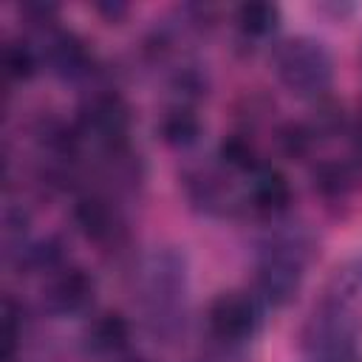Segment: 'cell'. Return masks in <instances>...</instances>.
<instances>
[{
    "label": "cell",
    "mask_w": 362,
    "mask_h": 362,
    "mask_svg": "<svg viewBox=\"0 0 362 362\" xmlns=\"http://www.w3.org/2000/svg\"><path fill=\"white\" fill-rule=\"evenodd\" d=\"M133 300L141 314L144 331L173 345L189 325V257L181 246H153L136 257L130 272Z\"/></svg>",
    "instance_id": "cell-1"
},
{
    "label": "cell",
    "mask_w": 362,
    "mask_h": 362,
    "mask_svg": "<svg viewBox=\"0 0 362 362\" xmlns=\"http://www.w3.org/2000/svg\"><path fill=\"white\" fill-rule=\"evenodd\" d=\"M320 255L317 232L303 221H272L257 243L255 288L252 294L266 308H286L297 300L305 269Z\"/></svg>",
    "instance_id": "cell-2"
},
{
    "label": "cell",
    "mask_w": 362,
    "mask_h": 362,
    "mask_svg": "<svg viewBox=\"0 0 362 362\" xmlns=\"http://www.w3.org/2000/svg\"><path fill=\"white\" fill-rule=\"evenodd\" d=\"M272 71L291 96L317 102L331 90L334 54L311 34L286 37L272 48Z\"/></svg>",
    "instance_id": "cell-3"
},
{
    "label": "cell",
    "mask_w": 362,
    "mask_h": 362,
    "mask_svg": "<svg viewBox=\"0 0 362 362\" xmlns=\"http://www.w3.org/2000/svg\"><path fill=\"white\" fill-rule=\"evenodd\" d=\"M133 107L113 88H90L74 113V130L85 150L105 153L122 144H130Z\"/></svg>",
    "instance_id": "cell-4"
},
{
    "label": "cell",
    "mask_w": 362,
    "mask_h": 362,
    "mask_svg": "<svg viewBox=\"0 0 362 362\" xmlns=\"http://www.w3.org/2000/svg\"><path fill=\"white\" fill-rule=\"evenodd\" d=\"M263 314L266 305L252 291H221L209 300L204 322L209 339L226 354H235L260 334Z\"/></svg>",
    "instance_id": "cell-5"
},
{
    "label": "cell",
    "mask_w": 362,
    "mask_h": 362,
    "mask_svg": "<svg viewBox=\"0 0 362 362\" xmlns=\"http://www.w3.org/2000/svg\"><path fill=\"white\" fill-rule=\"evenodd\" d=\"M181 189L198 215L206 218H232L243 215V189L235 187V175L215 164H195L181 173Z\"/></svg>",
    "instance_id": "cell-6"
},
{
    "label": "cell",
    "mask_w": 362,
    "mask_h": 362,
    "mask_svg": "<svg viewBox=\"0 0 362 362\" xmlns=\"http://www.w3.org/2000/svg\"><path fill=\"white\" fill-rule=\"evenodd\" d=\"M71 218L79 235L99 249H122L127 243V218L122 201H116L102 189L85 187L74 198Z\"/></svg>",
    "instance_id": "cell-7"
},
{
    "label": "cell",
    "mask_w": 362,
    "mask_h": 362,
    "mask_svg": "<svg viewBox=\"0 0 362 362\" xmlns=\"http://www.w3.org/2000/svg\"><path fill=\"white\" fill-rule=\"evenodd\" d=\"M37 51H40L42 68H48V74L57 76L59 82L85 85L93 76H99V62L88 45V40L71 28L57 25V28L40 34Z\"/></svg>",
    "instance_id": "cell-8"
},
{
    "label": "cell",
    "mask_w": 362,
    "mask_h": 362,
    "mask_svg": "<svg viewBox=\"0 0 362 362\" xmlns=\"http://www.w3.org/2000/svg\"><path fill=\"white\" fill-rule=\"evenodd\" d=\"M96 300V277L82 266H62L51 277H45L40 291L42 314L54 320L85 317Z\"/></svg>",
    "instance_id": "cell-9"
},
{
    "label": "cell",
    "mask_w": 362,
    "mask_h": 362,
    "mask_svg": "<svg viewBox=\"0 0 362 362\" xmlns=\"http://www.w3.org/2000/svg\"><path fill=\"white\" fill-rule=\"evenodd\" d=\"M243 215L260 218V221H280L288 215L294 204V189L291 181L286 178L283 170L274 164H260L252 175L243 178Z\"/></svg>",
    "instance_id": "cell-10"
},
{
    "label": "cell",
    "mask_w": 362,
    "mask_h": 362,
    "mask_svg": "<svg viewBox=\"0 0 362 362\" xmlns=\"http://www.w3.org/2000/svg\"><path fill=\"white\" fill-rule=\"evenodd\" d=\"M133 339V322L122 311H99L82 328V351L96 359H119Z\"/></svg>",
    "instance_id": "cell-11"
},
{
    "label": "cell",
    "mask_w": 362,
    "mask_h": 362,
    "mask_svg": "<svg viewBox=\"0 0 362 362\" xmlns=\"http://www.w3.org/2000/svg\"><path fill=\"white\" fill-rule=\"evenodd\" d=\"M311 189L325 204H345L359 187H362V167L348 158H320L314 161L311 173Z\"/></svg>",
    "instance_id": "cell-12"
},
{
    "label": "cell",
    "mask_w": 362,
    "mask_h": 362,
    "mask_svg": "<svg viewBox=\"0 0 362 362\" xmlns=\"http://www.w3.org/2000/svg\"><path fill=\"white\" fill-rule=\"evenodd\" d=\"M65 240L59 235H45V238H31L20 252H14L6 263L14 266V272L20 274H45L51 277L54 272H59L65 263Z\"/></svg>",
    "instance_id": "cell-13"
},
{
    "label": "cell",
    "mask_w": 362,
    "mask_h": 362,
    "mask_svg": "<svg viewBox=\"0 0 362 362\" xmlns=\"http://www.w3.org/2000/svg\"><path fill=\"white\" fill-rule=\"evenodd\" d=\"M156 136L173 150H189L204 136V122L198 107L189 105H167V110L156 122Z\"/></svg>",
    "instance_id": "cell-14"
},
{
    "label": "cell",
    "mask_w": 362,
    "mask_h": 362,
    "mask_svg": "<svg viewBox=\"0 0 362 362\" xmlns=\"http://www.w3.org/2000/svg\"><path fill=\"white\" fill-rule=\"evenodd\" d=\"M280 23H283V11L277 3L269 0H252L235 8V28L243 42H263L274 37L280 31Z\"/></svg>",
    "instance_id": "cell-15"
},
{
    "label": "cell",
    "mask_w": 362,
    "mask_h": 362,
    "mask_svg": "<svg viewBox=\"0 0 362 362\" xmlns=\"http://www.w3.org/2000/svg\"><path fill=\"white\" fill-rule=\"evenodd\" d=\"M215 161H218L226 173H232L235 178H246V175H252L260 164H266V161L260 158V150H257L255 139H252L246 130H238V133L223 136L221 144H218Z\"/></svg>",
    "instance_id": "cell-16"
},
{
    "label": "cell",
    "mask_w": 362,
    "mask_h": 362,
    "mask_svg": "<svg viewBox=\"0 0 362 362\" xmlns=\"http://www.w3.org/2000/svg\"><path fill=\"white\" fill-rule=\"evenodd\" d=\"M167 90H170V105L198 107V102L206 99L209 93V76L198 62L184 59L181 65H173L167 71Z\"/></svg>",
    "instance_id": "cell-17"
},
{
    "label": "cell",
    "mask_w": 362,
    "mask_h": 362,
    "mask_svg": "<svg viewBox=\"0 0 362 362\" xmlns=\"http://www.w3.org/2000/svg\"><path fill=\"white\" fill-rule=\"evenodd\" d=\"M303 122L308 124V130H311V136L317 139V144H325V141H331V139H337V136H342V133L348 130L345 107H342V102L334 99L331 93L322 96V99H317V102L311 105L308 119H303Z\"/></svg>",
    "instance_id": "cell-18"
},
{
    "label": "cell",
    "mask_w": 362,
    "mask_h": 362,
    "mask_svg": "<svg viewBox=\"0 0 362 362\" xmlns=\"http://www.w3.org/2000/svg\"><path fill=\"white\" fill-rule=\"evenodd\" d=\"M40 68H42V62H40L37 45H31V42L23 40V37L3 42V74H6V79H8L11 85L31 82Z\"/></svg>",
    "instance_id": "cell-19"
},
{
    "label": "cell",
    "mask_w": 362,
    "mask_h": 362,
    "mask_svg": "<svg viewBox=\"0 0 362 362\" xmlns=\"http://www.w3.org/2000/svg\"><path fill=\"white\" fill-rule=\"evenodd\" d=\"M23 334H25V308L6 294L0 303V362H17Z\"/></svg>",
    "instance_id": "cell-20"
},
{
    "label": "cell",
    "mask_w": 362,
    "mask_h": 362,
    "mask_svg": "<svg viewBox=\"0 0 362 362\" xmlns=\"http://www.w3.org/2000/svg\"><path fill=\"white\" fill-rule=\"evenodd\" d=\"M274 144H277V153H280L283 158H288V161H305V158H311L314 150L320 147L303 119H297V122L291 119V122L277 124V130H274Z\"/></svg>",
    "instance_id": "cell-21"
},
{
    "label": "cell",
    "mask_w": 362,
    "mask_h": 362,
    "mask_svg": "<svg viewBox=\"0 0 362 362\" xmlns=\"http://www.w3.org/2000/svg\"><path fill=\"white\" fill-rule=\"evenodd\" d=\"M17 14L20 20L40 34L57 28V17H59V3H51V0H25L17 6Z\"/></svg>",
    "instance_id": "cell-22"
},
{
    "label": "cell",
    "mask_w": 362,
    "mask_h": 362,
    "mask_svg": "<svg viewBox=\"0 0 362 362\" xmlns=\"http://www.w3.org/2000/svg\"><path fill=\"white\" fill-rule=\"evenodd\" d=\"M93 11L107 23V25H122L130 14V6L122 3V0H96L93 3Z\"/></svg>",
    "instance_id": "cell-23"
},
{
    "label": "cell",
    "mask_w": 362,
    "mask_h": 362,
    "mask_svg": "<svg viewBox=\"0 0 362 362\" xmlns=\"http://www.w3.org/2000/svg\"><path fill=\"white\" fill-rule=\"evenodd\" d=\"M320 14H331V20H345V17H351L354 14V3H320V6H314Z\"/></svg>",
    "instance_id": "cell-24"
},
{
    "label": "cell",
    "mask_w": 362,
    "mask_h": 362,
    "mask_svg": "<svg viewBox=\"0 0 362 362\" xmlns=\"http://www.w3.org/2000/svg\"><path fill=\"white\" fill-rule=\"evenodd\" d=\"M351 158L362 167V119L351 127Z\"/></svg>",
    "instance_id": "cell-25"
},
{
    "label": "cell",
    "mask_w": 362,
    "mask_h": 362,
    "mask_svg": "<svg viewBox=\"0 0 362 362\" xmlns=\"http://www.w3.org/2000/svg\"><path fill=\"white\" fill-rule=\"evenodd\" d=\"M116 362H147V359H139V356H130V359H116Z\"/></svg>",
    "instance_id": "cell-26"
},
{
    "label": "cell",
    "mask_w": 362,
    "mask_h": 362,
    "mask_svg": "<svg viewBox=\"0 0 362 362\" xmlns=\"http://www.w3.org/2000/svg\"><path fill=\"white\" fill-rule=\"evenodd\" d=\"M351 362H362V356H359V354H356V356H354V359H351Z\"/></svg>",
    "instance_id": "cell-27"
}]
</instances>
